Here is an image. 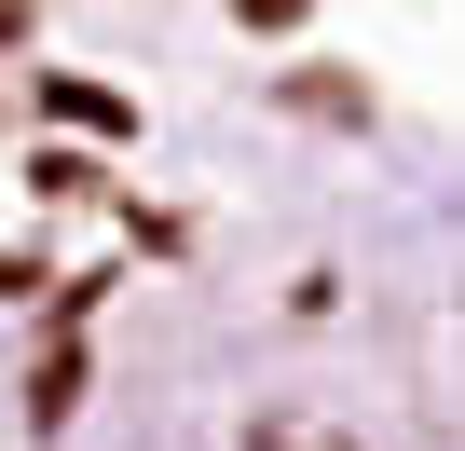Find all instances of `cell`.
Instances as JSON below:
<instances>
[{"label":"cell","mask_w":465,"mask_h":451,"mask_svg":"<svg viewBox=\"0 0 465 451\" xmlns=\"http://www.w3.org/2000/svg\"><path fill=\"white\" fill-rule=\"evenodd\" d=\"M69 397H83V356H69V342H55V356H42V369H28V410H42V424H55V410H69Z\"/></svg>","instance_id":"cell-1"},{"label":"cell","mask_w":465,"mask_h":451,"mask_svg":"<svg viewBox=\"0 0 465 451\" xmlns=\"http://www.w3.org/2000/svg\"><path fill=\"white\" fill-rule=\"evenodd\" d=\"M288 15H302V0H247V28H288Z\"/></svg>","instance_id":"cell-2"}]
</instances>
